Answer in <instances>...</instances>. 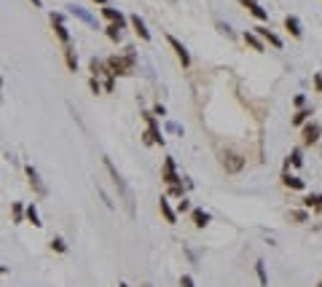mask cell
<instances>
[{"mask_svg": "<svg viewBox=\"0 0 322 287\" xmlns=\"http://www.w3.org/2000/svg\"><path fill=\"white\" fill-rule=\"evenodd\" d=\"M102 164H105V172L110 175V180H113V188H116V193H118L121 204H124L126 215H129V217H134V215H137V207H134V193H132L129 183L124 180V175H121V172L116 169V164H113L110 158H102Z\"/></svg>", "mask_w": 322, "mask_h": 287, "instance_id": "1", "label": "cell"}, {"mask_svg": "<svg viewBox=\"0 0 322 287\" xmlns=\"http://www.w3.org/2000/svg\"><path fill=\"white\" fill-rule=\"evenodd\" d=\"M107 70L113 73V76H132V73L137 70V65H140V56H137V49L134 46H126L121 54H110L105 59Z\"/></svg>", "mask_w": 322, "mask_h": 287, "instance_id": "2", "label": "cell"}, {"mask_svg": "<svg viewBox=\"0 0 322 287\" xmlns=\"http://www.w3.org/2000/svg\"><path fill=\"white\" fill-rule=\"evenodd\" d=\"M140 118L145 121V131H142V142L145 145H164L166 137H164V129H161V121L153 116L151 110H142Z\"/></svg>", "mask_w": 322, "mask_h": 287, "instance_id": "3", "label": "cell"}, {"mask_svg": "<svg viewBox=\"0 0 322 287\" xmlns=\"http://www.w3.org/2000/svg\"><path fill=\"white\" fill-rule=\"evenodd\" d=\"M244 164H247V158L242 156V153H237V151H220V166H223L226 175H239V172L244 169Z\"/></svg>", "mask_w": 322, "mask_h": 287, "instance_id": "4", "label": "cell"}, {"mask_svg": "<svg viewBox=\"0 0 322 287\" xmlns=\"http://www.w3.org/2000/svg\"><path fill=\"white\" fill-rule=\"evenodd\" d=\"M49 19H51V27H54L56 41H59L62 46H70L73 35H70V30H67V25H65V11H51Z\"/></svg>", "mask_w": 322, "mask_h": 287, "instance_id": "5", "label": "cell"}, {"mask_svg": "<svg viewBox=\"0 0 322 287\" xmlns=\"http://www.w3.org/2000/svg\"><path fill=\"white\" fill-rule=\"evenodd\" d=\"M161 183H164L166 188H169V185H177V183H183V175L177 172L175 156H166L164 161H161Z\"/></svg>", "mask_w": 322, "mask_h": 287, "instance_id": "6", "label": "cell"}, {"mask_svg": "<svg viewBox=\"0 0 322 287\" xmlns=\"http://www.w3.org/2000/svg\"><path fill=\"white\" fill-rule=\"evenodd\" d=\"M25 175H27V183H30L32 193H35L38 199H46L49 196V185L43 183V177H40V172L35 169L32 164H25Z\"/></svg>", "mask_w": 322, "mask_h": 287, "instance_id": "7", "label": "cell"}, {"mask_svg": "<svg viewBox=\"0 0 322 287\" xmlns=\"http://www.w3.org/2000/svg\"><path fill=\"white\" fill-rule=\"evenodd\" d=\"M322 137V124L320 121H306L301 126V148H312L317 145Z\"/></svg>", "mask_w": 322, "mask_h": 287, "instance_id": "8", "label": "cell"}, {"mask_svg": "<svg viewBox=\"0 0 322 287\" xmlns=\"http://www.w3.org/2000/svg\"><path fill=\"white\" fill-rule=\"evenodd\" d=\"M166 43H169V49L175 51V56H177V62L183 65V70H188L191 67V51H188V46L180 41V38H175V35H166Z\"/></svg>", "mask_w": 322, "mask_h": 287, "instance_id": "9", "label": "cell"}, {"mask_svg": "<svg viewBox=\"0 0 322 287\" xmlns=\"http://www.w3.org/2000/svg\"><path fill=\"white\" fill-rule=\"evenodd\" d=\"M100 14H102V19H107V25H118L121 30H126V27H129V16H126L121 8H113V5H102Z\"/></svg>", "mask_w": 322, "mask_h": 287, "instance_id": "10", "label": "cell"}, {"mask_svg": "<svg viewBox=\"0 0 322 287\" xmlns=\"http://www.w3.org/2000/svg\"><path fill=\"white\" fill-rule=\"evenodd\" d=\"M252 32H255V35L261 38L266 46H271V49H282V46H285L282 35H277V32H274L271 27H266V25H255V27H252Z\"/></svg>", "mask_w": 322, "mask_h": 287, "instance_id": "11", "label": "cell"}, {"mask_svg": "<svg viewBox=\"0 0 322 287\" xmlns=\"http://www.w3.org/2000/svg\"><path fill=\"white\" fill-rule=\"evenodd\" d=\"M65 8H67V14H70V16H76L78 22H83L86 27H91V30H100V25H97V19H94V16H91L86 8H80V5H76V3L65 5Z\"/></svg>", "mask_w": 322, "mask_h": 287, "instance_id": "12", "label": "cell"}, {"mask_svg": "<svg viewBox=\"0 0 322 287\" xmlns=\"http://www.w3.org/2000/svg\"><path fill=\"white\" fill-rule=\"evenodd\" d=\"M129 27L134 30V35L140 38V41H145V43H151V30H148V25H145V19H142L140 14H129Z\"/></svg>", "mask_w": 322, "mask_h": 287, "instance_id": "13", "label": "cell"}, {"mask_svg": "<svg viewBox=\"0 0 322 287\" xmlns=\"http://www.w3.org/2000/svg\"><path fill=\"white\" fill-rule=\"evenodd\" d=\"M279 183H282V188H287V191H303V188H306V183H303L298 175H293L290 169H282Z\"/></svg>", "mask_w": 322, "mask_h": 287, "instance_id": "14", "label": "cell"}, {"mask_svg": "<svg viewBox=\"0 0 322 287\" xmlns=\"http://www.w3.org/2000/svg\"><path fill=\"white\" fill-rule=\"evenodd\" d=\"M239 3L247 8V14H250L252 19H258V22H268V11L263 8V5L258 3V0H239Z\"/></svg>", "mask_w": 322, "mask_h": 287, "instance_id": "15", "label": "cell"}, {"mask_svg": "<svg viewBox=\"0 0 322 287\" xmlns=\"http://www.w3.org/2000/svg\"><path fill=\"white\" fill-rule=\"evenodd\" d=\"M191 223H193V228L204 231V228L212 223V215L204 209V207H193V209H191Z\"/></svg>", "mask_w": 322, "mask_h": 287, "instance_id": "16", "label": "cell"}, {"mask_svg": "<svg viewBox=\"0 0 322 287\" xmlns=\"http://www.w3.org/2000/svg\"><path fill=\"white\" fill-rule=\"evenodd\" d=\"M285 30L290 32L295 41H301V38H303V22L298 19L295 14H287V16H285Z\"/></svg>", "mask_w": 322, "mask_h": 287, "instance_id": "17", "label": "cell"}, {"mask_svg": "<svg viewBox=\"0 0 322 287\" xmlns=\"http://www.w3.org/2000/svg\"><path fill=\"white\" fill-rule=\"evenodd\" d=\"M159 212H161V217H164L169 226H175V223H177V212H175V207H172L169 196H161L159 199Z\"/></svg>", "mask_w": 322, "mask_h": 287, "instance_id": "18", "label": "cell"}, {"mask_svg": "<svg viewBox=\"0 0 322 287\" xmlns=\"http://www.w3.org/2000/svg\"><path fill=\"white\" fill-rule=\"evenodd\" d=\"M62 56H65V67L70 73H78V51H76V46H62Z\"/></svg>", "mask_w": 322, "mask_h": 287, "instance_id": "19", "label": "cell"}, {"mask_svg": "<svg viewBox=\"0 0 322 287\" xmlns=\"http://www.w3.org/2000/svg\"><path fill=\"white\" fill-rule=\"evenodd\" d=\"M303 166V148L298 145V148H293L290 153H287V158H285V169H301Z\"/></svg>", "mask_w": 322, "mask_h": 287, "instance_id": "20", "label": "cell"}, {"mask_svg": "<svg viewBox=\"0 0 322 287\" xmlns=\"http://www.w3.org/2000/svg\"><path fill=\"white\" fill-rule=\"evenodd\" d=\"M242 41L250 46L252 51H258V54H263V51H266V43H263L261 38H258L255 32H252V30H244V32H242Z\"/></svg>", "mask_w": 322, "mask_h": 287, "instance_id": "21", "label": "cell"}, {"mask_svg": "<svg viewBox=\"0 0 322 287\" xmlns=\"http://www.w3.org/2000/svg\"><path fill=\"white\" fill-rule=\"evenodd\" d=\"M301 207L309 212H320L322 209V193H306V196L301 199Z\"/></svg>", "mask_w": 322, "mask_h": 287, "instance_id": "22", "label": "cell"}, {"mask_svg": "<svg viewBox=\"0 0 322 287\" xmlns=\"http://www.w3.org/2000/svg\"><path fill=\"white\" fill-rule=\"evenodd\" d=\"M25 220L30 223V226H35V228L43 226V220H40V212H38V204H35V202H32V204H25Z\"/></svg>", "mask_w": 322, "mask_h": 287, "instance_id": "23", "label": "cell"}, {"mask_svg": "<svg viewBox=\"0 0 322 287\" xmlns=\"http://www.w3.org/2000/svg\"><path fill=\"white\" fill-rule=\"evenodd\" d=\"M312 116H314V107H301V110H295L293 113V118H290V124L293 126H303L306 121H312Z\"/></svg>", "mask_w": 322, "mask_h": 287, "instance_id": "24", "label": "cell"}, {"mask_svg": "<svg viewBox=\"0 0 322 287\" xmlns=\"http://www.w3.org/2000/svg\"><path fill=\"white\" fill-rule=\"evenodd\" d=\"M89 73H91L94 78H102V76H107L110 70H107L105 59H97V56H91V59H89Z\"/></svg>", "mask_w": 322, "mask_h": 287, "instance_id": "25", "label": "cell"}, {"mask_svg": "<svg viewBox=\"0 0 322 287\" xmlns=\"http://www.w3.org/2000/svg\"><path fill=\"white\" fill-rule=\"evenodd\" d=\"M287 220H293V223H298V226H301V223H309V220H312V212L303 209V207H301V209H290V212H287Z\"/></svg>", "mask_w": 322, "mask_h": 287, "instance_id": "26", "label": "cell"}, {"mask_svg": "<svg viewBox=\"0 0 322 287\" xmlns=\"http://www.w3.org/2000/svg\"><path fill=\"white\" fill-rule=\"evenodd\" d=\"M11 223H14V226L25 223V204L22 202H11Z\"/></svg>", "mask_w": 322, "mask_h": 287, "instance_id": "27", "label": "cell"}, {"mask_svg": "<svg viewBox=\"0 0 322 287\" xmlns=\"http://www.w3.org/2000/svg\"><path fill=\"white\" fill-rule=\"evenodd\" d=\"M255 274H258V282H261V287H268V274H266V263L258 258L255 261Z\"/></svg>", "mask_w": 322, "mask_h": 287, "instance_id": "28", "label": "cell"}, {"mask_svg": "<svg viewBox=\"0 0 322 287\" xmlns=\"http://www.w3.org/2000/svg\"><path fill=\"white\" fill-rule=\"evenodd\" d=\"M105 35H107V41L121 43V38H124V30H121L118 25H107V27H105Z\"/></svg>", "mask_w": 322, "mask_h": 287, "instance_id": "29", "label": "cell"}, {"mask_svg": "<svg viewBox=\"0 0 322 287\" xmlns=\"http://www.w3.org/2000/svg\"><path fill=\"white\" fill-rule=\"evenodd\" d=\"M51 250H54L56 252V255H65V252L67 250H70V247H67V242H65V239H62V236H51Z\"/></svg>", "mask_w": 322, "mask_h": 287, "instance_id": "30", "label": "cell"}, {"mask_svg": "<svg viewBox=\"0 0 322 287\" xmlns=\"http://www.w3.org/2000/svg\"><path fill=\"white\" fill-rule=\"evenodd\" d=\"M215 27H217V32H220V35H226L228 41H234V38H237V32H234V27L228 25V22H215Z\"/></svg>", "mask_w": 322, "mask_h": 287, "instance_id": "31", "label": "cell"}, {"mask_svg": "<svg viewBox=\"0 0 322 287\" xmlns=\"http://www.w3.org/2000/svg\"><path fill=\"white\" fill-rule=\"evenodd\" d=\"M100 81H102V91H107V94H113V91H116V76H113V73L102 76Z\"/></svg>", "mask_w": 322, "mask_h": 287, "instance_id": "32", "label": "cell"}, {"mask_svg": "<svg viewBox=\"0 0 322 287\" xmlns=\"http://www.w3.org/2000/svg\"><path fill=\"white\" fill-rule=\"evenodd\" d=\"M191 209H193V207H191V199H188V196H183L180 199V202H177V215H191Z\"/></svg>", "mask_w": 322, "mask_h": 287, "instance_id": "33", "label": "cell"}, {"mask_svg": "<svg viewBox=\"0 0 322 287\" xmlns=\"http://www.w3.org/2000/svg\"><path fill=\"white\" fill-rule=\"evenodd\" d=\"M164 129L169 131V134H177V137H183V126L177 124V121H164Z\"/></svg>", "mask_w": 322, "mask_h": 287, "instance_id": "34", "label": "cell"}, {"mask_svg": "<svg viewBox=\"0 0 322 287\" xmlns=\"http://www.w3.org/2000/svg\"><path fill=\"white\" fill-rule=\"evenodd\" d=\"M89 91H91V94H102V81H100V78L89 76Z\"/></svg>", "mask_w": 322, "mask_h": 287, "instance_id": "35", "label": "cell"}, {"mask_svg": "<svg viewBox=\"0 0 322 287\" xmlns=\"http://www.w3.org/2000/svg\"><path fill=\"white\" fill-rule=\"evenodd\" d=\"M151 113L159 118V121H166V105H161V102H156V105H153Z\"/></svg>", "mask_w": 322, "mask_h": 287, "instance_id": "36", "label": "cell"}, {"mask_svg": "<svg viewBox=\"0 0 322 287\" xmlns=\"http://www.w3.org/2000/svg\"><path fill=\"white\" fill-rule=\"evenodd\" d=\"M97 193L102 196V202H105V207H107V209H116V202H113V199L107 196V193H105V188H102V185H97Z\"/></svg>", "mask_w": 322, "mask_h": 287, "instance_id": "37", "label": "cell"}, {"mask_svg": "<svg viewBox=\"0 0 322 287\" xmlns=\"http://www.w3.org/2000/svg\"><path fill=\"white\" fill-rule=\"evenodd\" d=\"M312 89L317 91V94H322V73H314L312 76Z\"/></svg>", "mask_w": 322, "mask_h": 287, "instance_id": "38", "label": "cell"}, {"mask_svg": "<svg viewBox=\"0 0 322 287\" xmlns=\"http://www.w3.org/2000/svg\"><path fill=\"white\" fill-rule=\"evenodd\" d=\"M293 107H295V110L306 107V94H295V97H293Z\"/></svg>", "mask_w": 322, "mask_h": 287, "instance_id": "39", "label": "cell"}, {"mask_svg": "<svg viewBox=\"0 0 322 287\" xmlns=\"http://www.w3.org/2000/svg\"><path fill=\"white\" fill-rule=\"evenodd\" d=\"M180 287H196V282H193L191 274H183V277H180Z\"/></svg>", "mask_w": 322, "mask_h": 287, "instance_id": "40", "label": "cell"}, {"mask_svg": "<svg viewBox=\"0 0 322 287\" xmlns=\"http://www.w3.org/2000/svg\"><path fill=\"white\" fill-rule=\"evenodd\" d=\"M8 271H11V268H8V266H3V263H0V277H3V274H8Z\"/></svg>", "mask_w": 322, "mask_h": 287, "instance_id": "41", "label": "cell"}, {"mask_svg": "<svg viewBox=\"0 0 322 287\" xmlns=\"http://www.w3.org/2000/svg\"><path fill=\"white\" fill-rule=\"evenodd\" d=\"M32 5H35V8H43V0H30Z\"/></svg>", "mask_w": 322, "mask_h": 287, "instance_id": "42", "label": "cell"}, {"mask_svg": "<svg viewBox=\"0 0 322 287\" xmlns=\"http://www.w3.org/2000/svg\"><path fill=\"white\" fill-rule=\"evenodd\" d=\"M91 3H97V5H107V0H91Z\"/></svg>", "mask_w": 322, "mask_h": 287, "instance_id": "43", "label": "cell"}, {"mask_svg": "<svg viewBox=\"0 0 322 287\" xmlns=\"http://www.w3.org/2000/svg\"><path fill=\"white\" fill-rule=\"evenodd\" d=\"M118 287H132V285H126V282H118Z\"/></svg>", "mask_w": 322, "mask_h": 287, "instance_id": "44", "label": "cell"}, {"mask_svg": "<svg viewBox=\"0 0 322 287\" xmlns=\"http://www.w3.org/2000/svg\"><path fill=\"white\" fill-rule=\"evenodd\" d=\"M169 3H172V5H175V3H177V0H169Z\"/></svg>", "mask_w": 322, "mask_h": 287, "instance_id": "45", "label": "cell"}, {"mask_svg": "<svg viewBox=\"0 0 322 287\" xmlns=\"http://www.w3.org/2000/svg\"><path fill=\"white\" fill-rule=\"evenodd\" d=\"M142 287H151V285H142Z\"/></svg>", "mask_w": 322, "mask_h": 287, "instance_id": "46", "label": "cell"}, {"mask_svg": "<svg viewBox=\"0 0 322 287\" xmlns=\"http://www.w3.org/2000/svg\"><path fill=\"white\" fill-rule=\"evenodd\" d=\"M317 287H322V282H320V285H317Z\"/></svg>", "mask_w": 322, "mask_h": 287, "instance_id": "47", "label": "cell"}]
</instances>
